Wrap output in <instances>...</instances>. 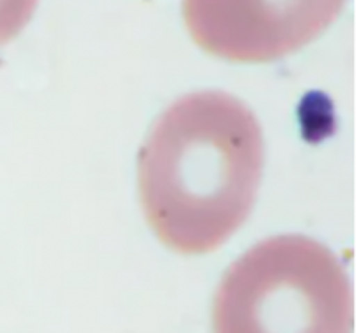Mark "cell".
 Wrapping results in <instances>:
<instances>
[{
  "label": "cell",
  "instance_id": "cell-1",
  "mask_svg": "<svg viewBox=\"0 0 356 333\" xmlns=\"http://www.w3.org/2000/svg\"><path fill=\"white\" fill-rule=\"evenodd\" d=\"M262 170V129L246 104L222 91L186 95L159 116L139 152L146 221L173 252H214L248 220Z\"/></svg>",
  "mask_w": 356,
  "mask_h": 333
},
{
  "label": "cell",
  "instance_id": "cell-2",
  "mask_svg": "<svg viewBox=\"0 0 356 333\" xmlns=\"http://www.w3.org/2000/svg\"><path fill=\"white\" fill-rule=\"evenodd\" d=\"M353 293L335 253L305 236L248 250L225 273L212 333H353Z\"/></svg>",
  "mask_w": 356,
  "mask_h": 333
},
{
  "label": "cell",
  "instance_id": "cell-3",
  "mask_svg": "<svg viewBox=\"0 0 356 333\" xmlns=\"http://www.w3.org/2000/svg\"><path fill=\"white\" fill-rule=\"evenodd\" d=\"M346 0H182L191 38L232 63H271L298 52L335 22Z\"/></svg>",
  "mask_w": 356,
  "mask_h": 333
},
{
  "label": "cell",
  "instance_id": "cell-4",
  "mask_svg": "<svg viewBox=\"0 0 356 333\" xmlns=\"http://www.w3.org/2000/svg\"><path fill=\"white\" fill-rule=\"evenodd\" d=\"M38 0H0V45L18 36L31 22Z\"/></svg>",
  "mask_w": 356,
  "mask_h": 333
}]
</instances>
